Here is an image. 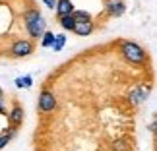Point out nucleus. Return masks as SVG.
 Masks as SVG:
<instances>
[{
  "instance_id": "f257e3e1",
  "label": "nucleus",
  "mask_w": 157,
  "mask_h": 151,
  "mask_svg": "<svg viewBox=\"0 0 157 151\" xmlns=\"http://www.w3.org/2000/svg\"><path fill=\"white\" fill-rule=\"evenodd\" d=\"M120 54H122V58L126 62L136 64V66L146 64V60H147L146 49H144L142 45H138L136 41H122V43H120Z\"/></svg>"
},
{
  "instance_id": "f03ea898",
  "label": "nucleus",
  "mask_w": 157,
  "mask_h": 151,
  "mask_svg": "<svg viewBox=\"0 0 157 151\" xmlns=\"http://www.w3.org/2000/svg\"><path fill=\"white\" fill-rule=\"evenodd\" d=\"M58 107V101H56V95H54L51 89H43V91L39 93V101H37V111L39 112H52L54 108Z\"/></svg>"
},
{
  "instance_id": "7ed1b4c3",
  "label": "nucleus",
  "mask_w": 157,
  "mask_h": 151,
  "mask_svg": "<svg viewBox=\"0 0 157 151\" xmlns=\"http://www.w3.org/2000/svg\"><path fill=\"white\" fill-rule=\"evenodd\" d=\"M33 52V43L29 39H17L10 47V54L14 58H25Z\"/></svg>"
},
{
  "instance_id": "20e7f679",
  "label": "nucleus",
  "mask_w": 157,
  "mask_h": 151,
  "mask_svg": "<svg viewBox=\"0 0 157 151\" xmlns=\"http://www.w3.org/2000/svg\"><path fill=\"white\" fill-rule=\"evenodd\" d=\"M25 29H27V33L31 35V39L39 41L41 37H43V33L47 31V21H45V17L41 16V17H37V20H33V21H27V23H25Z\"/></svg>"
},
{
  "instance_id": "39448f33",
  "label": "nucleus",
  "mask_w": 157,
  "mask_h": 151,
  "mask_svg": "<svg viewBox=\"0 0 157 151\" xmlns=\"http://www.w3.org/2000/svg\"><path fill=\"white\" fill-rule=\"evenodd\" d=\"M126 12L124 0H105V14L109 17H120Z\"/></svg>"
},
{
  "instance_id": "423d86ee",
  "label": "nucleus",
  "mask_w": 157,
  "mask_h": 151,
  "mask_svg": "<svg viewBox=\"0 0 157 151\" xmlns=\"http://www.w3.org/2000/svg\"><path fill=\"white\" fill-rule=\"evenodd\" d=\"M8 116V122L12 128H20V126L23 124V118H25V112H23V107L20 105V103H14V107H12V111L6 114Z\"/></svg>"
},
{
  "instance_id": "0eeeda50",
  "label": "nucleus",
  "mask_w": 157,
  "mask_h": 151,
  "mask_svg": "<svg viewBox=\"0 0 157 151\" xmlns=\"http://www.w3.org/2000/svg\"><path fill=\"white\" fill-rule=\"evenodd\" d=\"M147 95H149V87L140 85V87H134V89L128 93V99L134 103V105H140V103H144V101L147 99Z\"/></svg>"
},
{
  "instance_id": "6e6552de",
  "label": "nucleus",
  "mask_w": 157,
  "mask_h": 151,
  "mask_svg": "<svg viewBox=\"0 0 157 151\" xmlns=\"http://www.w3.org/2000/svg\"><path fill=\"white\" fill-rule=\"evenodd\" d=\"M56 17H64V16H70L74 12V2L72 0H56Z\"/></svg>"
},
{
  "instance_id": "1a4fd4ad",
  "label": "nucleus",
  "mask_w": 157,
  "mask_h": 151,
  "mask_svg": "<svg viewBox=\"0 0 157 151\" xmlns=\"http://www.w3.org/2000/svg\"><path fill=\"white\" fill-rule=\"evenodd\" d=\"M74 33L78 37H89L93 33V21H80L74 25Z\"/></svg>"
},
{
  "instance_id": "9d476101",
  "label": "nucleus",
  "mask_w": 157,
  "mask_h": 151,
  "mask_svg": "<svg viewBox=\"0 0 157 151\" xmlns=\"http://www.w3.org/2000/svg\"><path fill=\"white\" fill-rule=\"evenodd\" d=\"M130 149V142L126 138H118V140L111 142V151H128Z\"/></svg>"
},
{
  "instance_id": "9b49d317",
  "label": "nucleus",
  "mask_w": 157,
  "mask_h": 151,
  "mask_svg": "<svg viewBox=\"0 0 157 151\" xmlns=\"http://www.w3.org/2000/svg\"><path fill=\"white\" fill-rule=\"evenodd\" d=\"M33 85V76H20L16 77V87L17 89H29Z\"/></svg>"
},
{
  "instance_id": "f8f14e48",
  "label": "nucleus",
  "mask_w": 157,
  "mask_h": 151,
  "mask_svg": "<svg viewBox=\"0 0 157 151\" xmlns=\"http://www.w3.org/2000/svg\"><path fill=\"white\" fill-rule=\"evenodd\" d=\"M58 23H60V27H62L64 31H74V25H76L72 14L70 16H64V17H58Z\"/></svg>"
},
{
  "instance_id": "ddd939ff",
  "label": "nucleus",
  "mask_w": 157,
  "mask_h": 151,
  "mask_svg": "<svg viewBox=\"0 0 157 151\" xmlns=\"http://www.w3.org/2000/svg\"><path fill=\"white\" fill-rule=\"evenodd\" d=\"M72 17H74L76 23H80V21H91V14H89L87 10H74V12H72Z\"/></svg>"
},
{
  "instance_id": "4468645a",
  "label": "nucleus",
  "mask_w": 157,
  "mask_h": 151,
  "mask_svg": "<svg viewBox=\"0 0 157 151\" xmlns=\"http://www.w3.org/2000/svg\"><path fill=\"white\" fill-rule=\"evenodd\" d=\"M64 45H66V35L60 33V35H54V41H52L51 49H52L54 52H60V51L64 49Z\"/></svg>"
},
{
  "instance_id": "2eb2a0df",
  "label": "nucleus",
  "mask_w": 157,
  "mask_h": 151,
  "mask_svg": "<svg viewBox=\"0 0 157 151\" xmlns=\"http://www.w3.org/2000/svg\"><path fill=\"white\" fill-rule=\"evenodd\" d=\"M14 134H16V128H12V126L8 128V132H2V134H0V149H4L8 145L10 140L14 138Z\"/></svg>"
},
{
  "instance_id": "dca6fc26",
  "label": "nucleus",
  "mask_w": 157,
  "mask_h": 151,
  "mask_svg": "<svg viewBox=\"0 0 157 151\" xmlns=\"http://www.w3.org/2000/svg\"><path fill=\"white\" fill-rule=\"evenodd\" d=\"M43 14L39 12V8H29V10H25L23 12V21H33V20H37V17H41Z\"/></svg>"
},
{
  "instance_id": "f3484780",
  "label": "nucleus",
  "mask_w": 157,
  "mask_h": 151,
  "mask_svg": "<svg viewBox=\"0 0 157 151\" xmlns=\"http://www.w3.org/2000/svg\"><path fill=\"white\" fill-rule=\"evenodd\" d=\"M52 41H54V33L52 31H45L43 37H41V47H43V49H51Z\"/></svg>"
},
{
  "instance_id": "a211bd4d",
  "label": "nucleus",
  "mask_w": 157,
  "mask_h": 151,
  "mask_svg": "<svg viewBox=\"0 0 157 151\" xmlns=\"http://www.w3.org/2000/svg\"><path fill=\"white\" fill-rule=\"evenodd\" d=\"M0 114H8V111L4 107V97H0Z\"/></svg>"
},
{
  "instance_id": "6ab92c4d",
  "label": "nucleus",
  "mask_w": 157,
  "mask_h": 151,
  "mask_svg": "<svg viewBox=\"0 0 157 151\" xmlns=\"http://www.w3.org/2000/svg\"><path fill=\"white\" fill-rule=\"evenodd\" d=\"M43 2H45L47 6H49V8H52V10L56 8V0H43Z\"/></svg>"
},
{
  "instance_id": "aec40b11",
  "label": "nucleus",
  "mask_w": 157,
  "mask_h": 151,
  "mask_svg": "<svg viewBox=\"0 0 157 151\" xmlns=\"http://www.w3.org/2000/svg\"><path fill=\"white\" fill-rule=\"evenodd\" d=\"M0 97H4V91H2V87H0Z\"/></svg>"
}]
</instances>
